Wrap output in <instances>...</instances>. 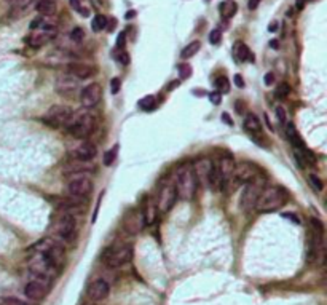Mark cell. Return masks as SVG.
<instances>
[{"instance_id": "1", "label": "cell", "mask_w": 327, "mask_h": 305, "mask_svg": "<svg viewBox=\"0 0 327 305\" xmlns=\"http://www.w3.org/2000/svg\"><path fill=\"white\" fill-rule=\"evenodd\" d=\"M50 230L55 240L59 243H72L77 238V219L72 213L59 211L58 216L51 219Z\"/></svg>"}, {"instance_id": "2", "label": "cell", "mask_w": 327, "mask_h": 305, "mask_svg": "<svg viewBox=\"0 0 327 305\" xmlns=\"http://www.w3.org/2000/svg\"><path fill=\"white\" fill-rule=\"evenodd\" d=\"M69 133L77 139L86 141L96 130V115L91 109H80L72 114V118L67 125Z\"/></svg>"}, {"instance_id": "3", "label": "cell", "mask_w": 327, "mask_h": 305, "mask_svg": "<svg viewBox=\"0 0 327 305\" xmlns=\"http://www.w3.org/2000/svg\"><path fill=\"white\" fill-rule=\"evenodd\" d=\"M174 184L177 189V198L181 200H192L196 195L198 190V181L193 173L192 165H182L176 169L174 173Z\"/></svg>"}, {"instance_id": "4", "label": "cell", "mask_w": 327, "mask_h": 305, "mask_svg": "<svg viewBox=\"0 0 327 305\" xmlns=\"http://www.w3.org/2000/svg\"><path fill=\"white\" fill-rule=\"evenodd\" d=\"M287 202V192L278 185H268L260 192L256 203V210L259 213H273L279 210Z\"/></svg>"}, {"instance_id": "5", "label": "cell", "mask_w": 327, "mask_h": 305, "mask_svg": "<svg viewBox=\"0 0 327 305\" xmlns=\"http://www.w3.org/2000/svg\"><path fill=\"white\" fill-rule=\"evenodd\" d=\"M101 259L109 269H118L132 260V246L128 243H115L102 252Z\"/></svg>"}, {"instance_id": "6", "label": "cell", "mask_w": 327, "mask_h": 305, "mask_svg": "<svg viewBox=\"0 0 327 305\" xmlns=\"http://www.w3.org/2000/svg\"><path fill=\"white\" fill-rule=\"evenodd\" d=\"M177 200V189H176V184L174 179H165L161 182L160 189L157 192V198H155V203H157V210L161 214H166L173 210V206Z\"/></svg>"}, {"instance_id": "7", "label": "cell", "mask_w": 327, "mask_h": 305, "mask_svg": "<svg viewBox=\"0 0 327 305\" xmlns=\"http://www.w3.org/2000/svg\"><path fill=\"white\" fill-rule=\"evenodd\" d=\"M35 251H40L43 252L45 256L50 257V260L53 262L59 270H61V267L64 264V259H65V249H64V244L59 243L55 238H43L39 243L34 244Z\"/></svg>"}, {"instance_id": "8", "label": "cell", "mask_w": 327, "mask_h": 305, "mask_svg": "<svg viewBox=\"0 0 327 305\" xmlns=\"http://www.w3.org/2000/svg\"><path fill=\"white\" fill-rule=\"evenodd\" d=\"M73 110L69 106H63V104H58V106L50 107L45 115H43L42 120L45 122L51 128H67V125L72 118Z\"/></svg>"}, {"instance_id": "9", "label": "cell", "mask_w": 327, "mask_h": 305, "mask_svg": "<svg viewBox=\"0 0 327 305\" xmlns=\"http://www.w3.org/2000/svg\"><path fill=\"white\" fill-rule=\"evenodd\" d=\"M262 190H263V179H260V177L246 184V187H244V190L241 193V202H240L241 210L244 213H249L251 210H254L257 200H259V195Z\"/></svg>"}, {"instance_id": "10", "label": "cell", "mask_w": 327, "mask_h": 305, "mask_svg": "<svg viewBox=\"0 0 327 305\" xmlns=\"http://www.w3.org/2000/svg\"><path fill=\"white\" fill-rule=\"evenodd\" d=\"M93 179L91 176H80V177H73L69 179L67 185H65V192H67L69 197H75V198H86L91 195L93 192Z\"/></svg>"}, {"instance_id": "11", "label": "cell", "mask_w": 327, "mask_h": 305, "mask_svg": "<svg viewBox=\"0 0 327 305\" xmlns=\"http://www.w3.org/2000/svg\"><path fill=\"white\" fill-rule=\"evenodd\" d=\"M55 90L59 96H63L65 99H73L80 93L78 80L72 77L70 74H63L59 76L55 81Z\"/></svg>"}, {"instance_id": "12", "label": "cell", "mask_w": 327, "mask_h": 305, "mask_svg": "<svg viewBox=\"0 0 327 305\" xmlns=\"http://www.w3.org/2000/svg\"><path fill=\"white\" fill-rule=\"evenodd\" d=\"M257 177H259L257 166L251 165V163H240V165L235 166L232 182L236 187V185H243V184H249L252 181H256Z\"/></svg>"}, {"instance_id": "13", "label": "cell", "mask_w": 327, "mask_h": 305, "mask_svg": "<svg viewBox=\"0 0 327 305\" xmlns=\"http://www.w3.org/2000/svg\"><path fill=\"white\" fill-rule=\"evenodd\" d=\"M217 166V173H219V181H220V190L222 189H228L230 184H232V177H233V171L236 163L233 160L232 155H224L220 160H219V165Z\"/></svg>"}, {"instance_id": "14", "label": "cell", "mask_w": 327, "mask_h": 305, "mask_svg": "<svg viewBox=\"0 0 327 305\" xmlns=\"http://www.w3.org/2000/svg\"><path fill=\"white\" fill-rule=\"evenodd\" d=\"M101 98H102V90L101 85L98 83H90L80 90V102L85 109L96 107L101 102Z\"/></svg>"}, {"instance_id": "15", "label": "cell", "mask_w": 327, "mask_h": 305, "mask_svg": "<svg viewBox=\"0 0 327 305\" xmlns=\"http://www.w3.org/2000/svg\"><path fill=\"white\" fill-rule=\"evenodd\" d=\"M48 291H50V285L35 278H29L27 285L24 286V294L34 302H40L45 299L48 296Z\"/></svg>"}, {"instance_id": "16", "label": "cell", "mask_w": 327, "mask_h": 305, "mask_svg": "<svg viewBox=\"0 0 327 305\" xmlns=\"http://www.w3.org/2000/svg\"><path fill=\"white\" fill-rule=\"evenodd\" d=\"M86 293H88V297H90L91 301L99 302V301L107 299V296L110 293V286H109V283L106 280L98 278V280H93L90 283Z\"/></svg>"}, {"instance_id": "17", "label": "cell", "mask_w": 327, "mask_h": 305, "mask_svg": "<svg viewBox=\"0 0 327 305\" xmlns=\"http://www.w3.org/2000/svg\"><path fill=\"white\" fill-rule=\"evenodd\" d=\"M96 153H98V149H96V146L90 143V141H81L72 152L73 158L77 161H83V163L91 161L96 157Z\"/></svg>"}, {"instance_id": "18", "label": "cell", "mask_w": 327, "mask_h": 305, "mask_svg": "<svg viewBox=\"0 0 327 305\" xmlns=\"http://www.w3.org/2000/svg\"><path fill=\"white\" fill-rule=\"evenodd\" d=\"M67 74H70L72 77H75L77 80H86L96 76V69L91 64H85V63H69L67 64Z\"/></svg>"}, {"instance_id": "19", "label": "cell", "mask_w": 327, "mask_h": 305, "mask_svg": "<svg viewBox=\"0 0 327 305\" xmlns=\"http://www.w3.org/2000/svg\"><path fill=\"white\" fill-rule=\"evenodd\" d=\"M212 165H214V161H212L211 158L203 157V158H199V160L195 163V165L192 166V168H193V173H195L196 181H198L199 185H206V184H207V176H209V171H211Z\"/></svg>"}, {"instance_id": "20", "label": "cell", "mask_w": 327, "mask_h": 305, "mask_svg": "<svg viewBox=\"0 0 327 305\" xmlns=\"http://www.w3.org/2000/svg\"><path fill=\"white\" fill-rule=\"evenodd\" d=\"M93 173H94L93 165H88V163L83 161L77 163V165H69L64 171L67 179H73V177H80V176H91Z\"/></svg>"}, {"instance_id": "21", "label": "cell", "mask_w": 327, "mask_h": 305, "mask_svg": "<svg viewBox=\"0 0 327 305\" xmlns=\"http://www.w3.org/2000/svg\"><path fill=\"white\" fill-rule=\"evenodd\" d=\"M142 221H144V227L145 226H152L155 224V221H157V216H158V210H157V203H155V198H150L148 197L144 203V208H142Z\"/></svg>"}, {"instance_id": "22", "label": "cell", "mask_w": 327, "mask_h": 305, "mask_svg": "<svg viewBox=\"0 0 327 305\" xmlns=\"http://www.w3.org/2000/svg\"><path fill=\"white\" fill-rule=\"evenodd\" d=\"M286 133H287L289 141H291V144L297 149V151H303V149L307 147L303 143L302 136L299 135V131H297V128L292 123H286Z\"/></svg>"}, {"instance_id": "23", "label": "cell", "mask_w": 327, "mask_h": 305, "mask_svg": "<svg viewBox=\"0 0 327 305\" xmlns=\"http://www.w3.org/2000/svg\"><path fill=\"white\" fill-rule=\"evenodd\" d=\"M35 10L39 11L42 16H53L56 13V0H37Z\"/></svg>"}, {"instance_id": "24", "label": "cell", "mask_w": 327, "mask_h": 305, "mask_svg": "<svg viewBox=\"0 0 327 305\" xmlns=\"http://www.w3.org/2000/svg\"><path fill=\"white\" fill-rule=\"evenodd\" d=\"M243 126H244V130L251 133L252 136H256L262 131V123H260L257 115H254V114H248V117L244 118V122H243Z\"/></svg>"}, {"instance_id": "25", "label": "cell", "mask_w": 327, "mask_h": 305, "mask_svg": "<svg viewBox=\"0 0 327 305\" xmlns=\"http://www.w3.org/2000/svg\"><path fill=\"white\" fill-rule=\"evenodd\" d=\"M219 10H220V13H222V16L230 19V18L235 16V13H236V10H238V5H236L235 0H225V2H222V3L219 5Z\"/></svg>"}, {"instance_id": "26", "label": "cell", "mask_w": 327, "mask_h": 305, "mask_svg": "<svg viewBox=\"0 0 327 305\" xmlns=\"http://www.w3.org/2000/svg\"><path fill=\"white\" fill-rule=\"evenodd\" d=\"M235 58L238 59V61H241V63L249 61V59L252 61V59H254V56H252L249 48L244 45V43H236V45H235Z\"/></svg>"}, {"instance_id": "27", "label": "cell", "mask_w": 327, "mask_h": 305, "mask_svg": "<svg viewBox=\"0 0 327 305\" xmlns=\"http://www.w3.org/2000/svg\"><path fill=\"white\" fill-rule=\"evenodd\" d=\"M199 48H201V43H199L198 40H195V42H190L187 47H185L184 50H182V53H181V56L184 58V59H189V58H193L195 56L198 51H199Z\"/></svg>"}, {"instance_id": "28", "label": "cell", "mask_w": 327, "mask_h": 305, "mask_svg": "<svg viewBox=\"0 0 327 305\" xmlns=\"http://www.w3.org/2000/svg\"><path fill=\"white\" fill-rule=\"evenodd\" d=\"M91 26H93V31H94V32H101V31H104V29H107L109 21H107L106 16H104V14H98V16H94Z\"/></svg>"}, {"instance_id": "29", "label": "cell", "mask_w": 327, "mask_h": 305, "mask_svg": "<svg viewBox=\"0 0 327 305\" xmlns=\"http://www.w3.org/2000/svg\"><path fill=\"white\" fill-rule=\"evenodd\" d=\"M139 107L142 110H153L157 107V99H155V96H145L139 101Z\"/></svg>"}, {"instance_id": "30", "label": "cell", "mask_w": 327, "mask_h": 305, "mask_svg": "<svg viewBox=\"0 0 327 305\" xmlns=\"http://www.w3.org/2000/svg\"><path fill=\"white\" fill-rule=\"evenodd\" d=\"M215 88H217V93H228L230 91V81L225 76L215 78Z\"/></svg>"}, {"instance_id": "31", "label": "cell", "mask_w": 327, "mask_h": 305, "mask_svg": "<svg viewBox=\"0 0 327 305\" xmlns=\"http://www.w3.org/2000/svg\"><path fill=\"white\" fill-rule=\"evenodd\" d=\"M69 3H70V6L73 10L81 14V16H90V10H88L86 6L81 5L80 0H69Z\"/></svg>"}, {"instance_id": "32", "label": "cell", "mask_w": 327, "mask_h": 305, "mask_svg": "<svg viewBox=\"0 0 327 305\" xmlns=\"http://www.w3.org/2000/svg\"><path fill=\"white\" fill-rule=\"evenodd\" d=\"M177 71H179V77L181 80H187L192 77L193 74V69L190 64H179V68H177Z\"/></svg>"}, {"instance_id": "33", "label": "cell", "mask_w": 327, "mask_h": 305, "mask_svg": "<svg viewBox=\"0 0 327 305\" xmlns=\"http://www.w3.org/2000/svg\"><path fill=\"white\" fill-rule=\"evenodd\" d=\"M117 152H118V147L115 146L114 149H110V151H107L106 153H104V165L106 166L112 165V163L115 161V158H117Z\"/></svg>"}, {"instance_id": "34", "label": "cell", "mask_w": 327, "mask_h": 305, "mask_svg": "<svg viewBox=\"0 0 327 305\" xmlns=\"http://www.w3.org/2000/svg\"><path fill=\"white\" fill-rule=\"evenodd\" d=\"M289 93H291V86H289L287 83H279L274 94H276L279 99H284L286 96H289Z\"/></svg>"}, {"instance_id": "35", "label": "cell", "mask_w": 327, "mask_h": 305, "mask_svg": "<svg viewBox=\"0 0 327 305\" xmlns=\"http://www.w3.org/2000/svg\"><path fill=\"white\" fill-rule=\"evenodd\" d=\"M85 39V32H83V29L81 27H75V29H72V32H70V40L72 42H77V43H80L81 40Z\"/></svg>"}, {"instance_id": "36", "label": "cell", "mask_w": 327, "mask_h": 305, "mask_svg": "<svg viewBox=\"0 0 327 305\" xmlns=\"http://www.w3.org/2000/svg\"><path fill=\"white\" fill-rule=\"evenodd\" d=\"M308 181H310V185H311V187H313L316 192H321V190H323V187H324V185H323V181L319 179L318 176L310 174V176H308Z\"/></svg>"}, {"instance_id": "37", "label": "cell", "mask_w": 327, "mask_h": 305, "mask_svg": "<svg viewBox=\"0 0 327 305\" xmlns=\"http://www.w3.org/2000/svg\"><path fill=\"white\" fill-rule=\"evenodd\" d=\"M220 39H222L220 29H212V31L209 32V42L212 43V45H217V43H220Z\"/></svg>"}, {"instance_id": "38", "label": "cell", "mask_w": 327, "mask_h": 305, "mask_svg": "<svg viewBox=\"0 0 327 305\" xmlns=\"http://www.w3.org/2000/svg\"><path fill=\"white\" fill-rule=\"evenodd\" d=\"M0 305H27V304H24L19 299H14V297H3V299H0Z\"/></svg>"}, {"instance_id": "39", "label": "cell", "mask_w": 327, "mask_h": 305, "mask_svg": "<svg viewBox=\"0 0 327 305\" xmlns=\"http://www.w3.org/2000/svg\"><path fill=\"white\" fill-rule=\"evenodd\" d=\"M209 101L214 104V106H219V104L222 102V94L217 93V91H212L209 93Z\"/></svg>"}, {"instance_id": "40", "label": "cell", "mask_w": 327, "mask_h": 305, "mask_svg": "<svg viewBox=\"0 0 327 305\" xmlns=\"http://www.w3.org/2000/svg\"><path fill=\"white\" fill-rule=\"evenodd\" d=\"M294 157H295L297 163H299V168H307V163H305V158H303V155H302V151H295Z\"/></svg>"}, {"instance_id": "41", "label": "cell", "mask_w": 327, "mask_h": 305, "mask_svg": "<svg viewBox=\"0 0 327 305\" xmlns=\"http://www.w3.org/2000/svg\"><path fill=\"white\" fill-rule=\"evenodd\" d=\"M276 117H278V120H279L282 125H286V123H287V122H286V110L282 109L281 106L276 107Z\"/></svg>"}, {"instance_id": "42", "label": "cell", "mask_w": 327, "mask_h": 305, "mask_svg": "<svg viewBox=\"0 0 327 305\" xmlns=\"http://www.w3.org/2000/svg\"><path fill=\"white\" fill-rule=\"evenodd\" d=\"M125 43H126V34L120 32V34H118V39H117V48L118 50L125 48Z\"/></svg>"}, {"instance_id": "43", "label": "cell", "mask_w": 327, "mask_h": 305, "mask_svg": "<svg viewBox=\"0 0 327 305\" xmlns=\"http://www.w3.org/2000/svg\"><path fill=\"white\" fill-rule=\"evenodd\" d=\"M110 85H112V93L117 94L118 91H120V80L118 78H114L112 81H110Z\"/></svg>"}, {"instance_id": "44", "label": "cell", "mask_w": 327, "mask_h": 305, "mask_svg": "<svg viewBox=\"0 0 327 305\" xmlns=\"http://www.w3.org/2000/svg\"><path fill=\"white\" fill-rule=\"evenodd\" d=\"M273 81H274V76H273L271 72H268V74L265 76V83H266V85H273Z\"/></svg>"}, {"instance_id": "45", "label": "cell", "mask_w": 327, "mask_h": 305, "mask_svg": "<svg viewBox=\"0 0 327 305\" xmlns=\"http://www.w3.org/2000/svg\"><path fill=\"white\" fill-rule=\"evenodd\" d=\"M259 3H260V0H249V3H248L249 10H256L259 6Z\"/></svg>"}, {"instance_id": "46", "label": "cell", "mask_w": 327, "mask_h": 305, "mask_svg": "<svg viewBox=\"0 0 327 305\" xmlns=\"http://www.w3.org/2000/svg\"><path fill=\"white\" fill-rule=\"evenodd\" d=\"M235 83H236L238 86H241V88L244 86V80H243V77H241V76H238V74L235 76Z\"/></svg>"}, {"instance_id": "47", "label": "cell", "mask_w": 327, "mask_h": 305, "mask_svg": "<svg viewBox=\"0 0 327 305\" xmlns=\"http://www.w3.org/2000/svg\"><path fill=\"white\" fill-rule=\"evenodd\" d=\"M305 3H307V0H297V2H295L297 10H303V8H305Z\"/></svg>"}, {"instance_id": "48", "label": "cell", "mask_w": 327, "mask_h": 305, "mask_svg": "<svg viewBox=\"0 0 327 305\" xmlns=\"http://www.w3.org/2000/svg\"><path fill=\"white\" fill-rule=\"evenodd\" d=\"M282 218H286V219H292V221L295 222V224H299V222H300L299 219L295 218V214H282Z\"/></svg>"}, {"instance_id": "49", "label": "cell", "mask_w": 327, "mask_h": 305, "mask_svg": "<svg viewBox=\"0 0 327 305\" xmlns=\"http://www.w3.org/2000/svg\"><path fill=\"white\" fill-rule=\"evenodd\" d=\"M222 120H224L225 123H228L230 126H232V125H233V120H232V118H230V117H228V114H222Z\"/></svg>"}, {"instance_id": "50", "label": "cell", "mask_w": 327, "mask_h": 305, "mask_svg": "<svg viewBox=\"0 0 327 305\" xmlns=\"http://www.w3.org/2000/svg\"><path fill=\"white\" fill-rule=\"evenodd\" d=\"M278 29H279V24H278V23H274V21H273V23L270 24V27H268V31H270V32H276Z\"/></svg>"}, {"instance_id": "51", "label": "cell", "mask_w": 327, "mask_h": 305, "mask_svg": "<svg viewBox=\"0 0 327 305\" xmlns=\"http://www.w3.org/2000/svg\"><path fill=\"white\" fill-rule=\"evenodd\" d=\"M270 47H271V48H278V42H276V40H271V42H270Z\"/></svg>"}]
</instances>
